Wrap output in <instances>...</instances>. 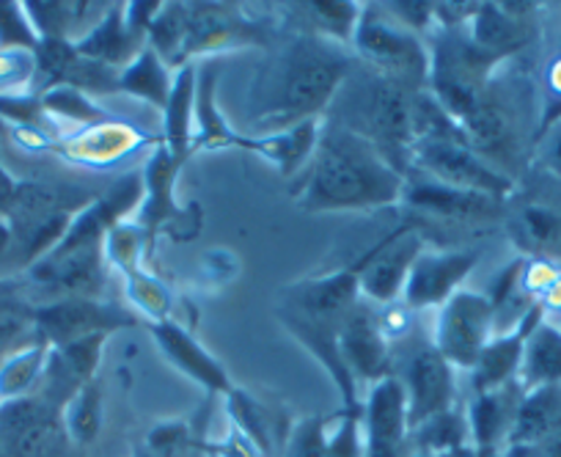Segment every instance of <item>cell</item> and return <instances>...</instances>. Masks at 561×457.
Segmentation results:
<instances>
[{"label": "cell", "mask_w": 561, "mask_h": 457, "mask_svg": "<svg viewBox=\"0 0 561 457\" xmlns=\"http://www.w3.org/2000/svg\"><path fill=\"white\" fill-rule=\"evenodd\" d=\"M548 163H550V169L559 171V174H561V127H559V130H553V138H550Z\"/></svg>", "instance_id": "obj_36"}, {"label": "cell", "mask_w": 561, "mask_h": 457, "mask_svg": "<svg viewBox=\"0 0 561 457\" xmlns=\"http://www.w3.org/2000/svg\"><path fill=\"white\" fill-rule=\"evenodd\" d=\"M105 243L50 251L31 265V278L61 298H100L105 289Z\"/></svg>", "instance_id": "obj_11"}, {"label": "cell", "mask_w": 561, "mask_h": 457, "mask_svg": "<svg viewBox=\"0 0 561 457\" xmlns=\"http://www.w3.org/2000/svg\"><path fill=\"white\" fill-rule=\"evenodd\" d=\"M353 47L369 72L410 91H424V85H430V53L415 31L404 28L388 12L377 7L364 9L355 25Z\"/></svg>", "instance_id": "obj_4"}, {"label": "cell", "mask_w": 561, "mask_h": 457, "mask_svg": "<svg viewBox=\"0 0 561 457\" xmlns=\"http://www.w3.org/2000/svg\"><path fill=\"white\" fill-rule=\"evenodd\" d=\"M408 191L410 204L421 209H430V213L438 215H451V218H479V215H490L499 204V198L484 196V193H471L460 191V187L444 185V182H413V185H404Z\"/></svg>", "instance_id": "obj_21"}, {"label": "cell", "mask_w": 561, "mask_h": 457, "mask_svg": "<svg viewBox=\"0 0 561 457\" xmlns=\"http://www.w3.org/2000/svg\"><path fill=\"white\" fill-rule=\"evenodd\" d=\"M149 331H152L154 339H158L160 351H163L165 356L182 369V373L191 375L193 380H198L204 389L220 391V395H229V391L234 389V386L229 384V375L224 373V367H220V364L215 362L202 345H198L196 339H193L185 328H180L171 320H160V322H152Z\"/></svg>", "instance_id": "obj_16"}, {"label": "cell", "mask_w": 561, "mask_h": 457, "mask_svg": "<svg viewBox=\"0 0 561 457\" xmlns=\"http://www.w3.org/2000/svg\"><path fill=\"white\" fill-rule=\"evenodd\" d=\"M196 75L198 69L185 64L171 83L169 102H165V141L169 152L176 160L185 158L193 147V113H196Z\"/></svg>", "instance_id": "obj_22"}, {"label": "cell", "mask_w": 561, "mask_h": 457, "mask_svg": "<svg viewBox=\"0 0 561 457\" xmlns=\"http://www.w3.org/2000/svg\"><path fill=\"white\" fill-rule=\"evenodd\" d=\"M47 353H50V345L36 339L34 345L18 347L14 353L0 358V402L31 397L36 384H42L45 378Z\"/></svg>", "instance_id": "obj_24"}, {"label": "cell", "mask_w": 561, "mask_h": 457, "mask_svg": "<svg viewBox=\"0 0 561 457\" xmlns=\"http://www.w3.org/2000/svg\"><path fill=\"white\" fill-rule=\"evenodd\" d=\"M133 141L135 136L129 127L100 125L96 130L85 133V136H80L78 141H75V155L89 160H111L127 152V149L133 147Z\"/></svg>", "instance_id": "obj_28"}, {"label": "cell", "mask_w": 561, "mask_h": 457, "mask_svg": "<svg viewBox=\"0 0 561 457\" xmlns=\"http://www.w3.org/2000/svg\"><path fill=\"white\" fill-rule=\"evenodd\" d=\"M18 3H0V47H36V31L31 28L28 14L20 12Z\"/></svg>", "instance_id": "obj_32"}, {"label": "cell", "mask_w": 561, "mask_h": 457, "mask_svg": "<svg viewBox=\"0 0 561 457\" xmlns=\"http://www.w3.org/2000/svg\"><path fill=\"white\" fill-rule=\"evenodd\" d=\"M36 331L50 347H64L94 333H111L135 325L127 311L100 298H58L34 311Z\"/></svg>", "instance_id": "obj_7"}, {"label": "cell", "mask_w": 561, "mask_h": 457, "mask_svg": "<svg viewBox=\"0 0 561 457\" xmlns=\"http://www.w3.org/2000/svg\"><path fill=\"white\" fill-rule=\"evenodd\" d=\"M215 83H218V72H215L213 64H204L198 69L196 78V147L202 149H224V147H242L245 138L237 136L229 127V122L218 113V105H215Z\"/></svg>", "instance_id": "obj_23"}, {"label": "cell", "mask_w": 561, "mask_h": 457, "mask_svg": "<svg viewBox=\"0 0 561 457\" xmlns=\"http://www.w3.org/2000/svg\"><path fill=\"white\" fill-rule=\"evenodd\" d=\"M523 400L520 384H506L495 391H484L477 395L471 411H468V433L477 441L479 452H493V446L501 438H506L515 422L517 405Z\"/></svg>", "instance_id": "obj_18"}, {"label": "cell", "mask_w": 561, "mask_h": 457, "mask_svg": "<svg viewBox=\"0 0 561 457\" xmlns=\"http://www.w3.org/2000/svg\"><path fill=\"white\" fill-rule=\"evenodd\" d=\"M325 457H364L360 411H347L344 408L333 422H328Z\"/></svg>", "instance_id": "obj_30"}, {"label": "cell", "mask_w": 561, "mask_h": 457, "mask_svg": "<svg viewBox=\"0 0 561 457\" xmlns=\"http://www.w3.org/2000/svg\"><path fill=\"white\" fill-rule=\"evenodd\" d=\"M360 430H364V457H410L408 400L402 380L397 375L371 386L369 397L360 405Z\"/></svg>", "instance_id": "obj_8"}, {"label": "cell", "mask_w": 561, "mask_h": 457, "mask_svg": "<svg viewBox=\"0 0 561 457\" xmlns=\"http://www.w3.org/2000/svg\"><path fill=\"white\" fill-rule=\"evenodd\" d=\"M413 163L427 171L435 182L460 187V191L484 193L501 198L512 191V180L488 163L462 136V127L421 138L413 147Z\"/></svg>", "instance_id": "obj_5"}, {"label": "cell", "mask_w": 561, "mask_h": 457, "mask_svg": "<svg viewBox=\"0 0 561 457\" xmlns=\"http://www.w3.org/2000/svg\"><path fill=\"white\" fill-rule=\"evenodd\" d=\"M339 353L355 386H377L391 378V342L366 304H355L339 328Z\"/></svg>", "instance_id": "obj_9"}, {"label": "cell", "mask_w": 561, "mask_h": 457, "mask_svg": "<svg viewBox=\"0 0 561 457\" xmlns=\"http://www.w3.org/2000/svg\"><path fill=\"white\" fill-rule=\"evenodd\" d=\"M262 42V28L248 23L231 7H185V31H182L180 69L193 53L218 50L229 42Z\"/></svg>", "instance_id": "obj_14"}, {"label": "cell", "mask_w": 561, "mask_h": 457, "mask_svg": "<svg viewBox=\"0 0 561 457\" xmlns=\"http://www.w3.org/2000/svg\"><path fill=\"white\" fill-rule=\"evenodd\" d=\"M209 457H220V455H215V452H213V455H209Z\"/></svg>", "instance_id": "obj_38"}, {"label": "cell", "mask_w": 561, "mask_h": 457, "mask_svg": "<svg viewBox=\"0 0 561 457\" xmlns=\"http://www.w3.org/2000/svg\"><path fill=\"white\" fill-rule=\"evenodd\" d=\"M477 262L479 254H473V251H446V254H424L421 251L402 289L404 304L410 309H433V306L440 309L460 289V284L471 276Z\"/></svg>", "instance_id": "obj_13"}, {"label": "cell", "mask_w": 561, "mask_h": 457, "mask_svg": "<svg viewBox=\"0 0 561 457\" xmlns=\"http://www.w3.org/2000/svg\"><path fill=\"white\" fill-rule=\"evenodd\" d=\"M25 328V317L20 315V311H14V315H0V351L9 345V342H14V339L23 333Z\"/></svg>", "instance_id": "obj_34"}, {"label": "cell", "mask_w": 561, "mask_h": 457, "mask_svg": "<svg viewBox=\"0 0 561 457\" xmlns=\"http://www.w3.org/2000/svg\"><path fill=\"white\" fill-rule=\"evenodd\" d=\"M42 107L56 113V116H61V119L85 122V125H91V122H102V125H105L107 122L105 111L96 107L83 91L72 89V85H56V89L47 91V94L42 96Z\"/></svg>", "instance_id": "obj_29"}, {"label": "cell", "mask_w": 561, "mask_h": 457, "mask_svg": "<svg viewBox=\"0 0 561 457\" xmlns=\"http://www.w3.org/2000/svg\"><path fill=\"white\" fill-rule=\"evenodd\" d=\"M226 400H229L231 416L240 424L242 435L253 444L256 455H273L275 444H278V438H275L278 433H275L273 413H270L262 402H256L251 395H245V391L240 389H231L229 395H226Z\"/></svg>", "instance_id": "obj_26"}, {"label": "cell", "mask_w": 561, "mask_h": 457, "mask_svg": "<svg viewBox=\"0 0 561 457\" xmlns=\"http://www.w3.org/2000/svg\"><path fill=\"white\" fill-rule=\"evenodd\" d=\"M36 78V56L25 47H9L0 50V89H20Z\"/></svg>", "instance_id": "obj_33"}, {"label": "cell", "mask_w": 561, "mask_h": 457, "mask_svg": "<svg viewBox=\"0 0 561 457\" xmlns=\"http://www.w3.org/2000/svg\"><path fill=\"white\" fill-rule=\"evenodd\" d=\"M353 72V58L339 42L298 34L259 72L251 94V125L264 136L317 119Z\"/></svg>", "instance_id": "obj_1"}, {"label": "cell", "mask_w": 561, "mask_h": 457, "mask_svg": "<svg viewBox=\"0 0 561 457\" xmlns=\"http://www.w3.org/2000/svg\"><path fill=\"white\" fill-rule=\"evenodd\" d=\"M415 94L393 80L360 69L350 75L328 107V122L358 133L402 176L413 165Z\"/></svg>", "instance_id": "obj_3"}, {"label": "cell", "mask_w": 561, "mask_h": 457, "mask_svg": "<svg viewBox=\"0 0 561 457\" xmlns=\"http://www.w3.org/2000/svg\"><path fill=\"white\" fill-rule=\"evenodd\" d=\"M421 249H424L421 238L415 232H408V229L377 243L358 262L360 293L375 300V304H393L397 295L404 289V284H408L410 267L419 260Z\"/></svg>", "instance_id": "obj_12"}, {"label": "cell", "mask_w": 561, "mask_h": 457, "mask_svg": "<svg viewBox=\"0 0 561 457\" xmlns=\"http://www.w3.org/2000/svg\"><path fill=\"white\" fill-rule=\"evenodd\" d=\"M539 320H542V309H539V306H531V311H528V315L523 317L512 331L490 339L488 347H484L482 356H479L477 367H473L471 384L473 389H477V395L495 391L506 384H515L517 369H520L526 336Z\"/></svg>", "instance_id": "obj_15"}, {"label": "cell", "mask_w": 561, "mask_h": 457, "mask_svg": "<svg viewBox=\"0 0 561 457\" xmlns=\"http://www.w3.org/2000/svg\"><path fill=\"white\" fill-rule=\"evenodd\" d=\"M495 309L488 295L457 289L438 311L433 347L457 369H473L493 336Z\"/></svg>", "instance_id": "obj_6"}, {"label": "cell", "mask_w": 561, "mask_h": 457, "mask_svg": "<svg viewBox=\"0 0 561 457\" xmlns=\"http://www.w3.org/2000/svg\"><path fill=\"white\" fill-rule=\"evenodd\" d=\"M61 424L75 444L85 446L96 441L102 430V386L96 380L85 384L72 400L64 405Z\"/></svg>", "instance_id": "obj_27"}, {"label": "cell", "mask_w": 561, "mask_h": 457, "mask_svg": "<svg viewBox=\"0 0 561 457\" xmlns=\"http://www.w3.org/2000/svg\"><path fill=\"white\" fill-rule=\"evenodd\" d=\"M14 245V232H12V224L7 218H0V260L9 254V249Z\"/></svg>", "instance_id": "obj_37"}, {"label": "cell", "mask_w": 561, "mask_h": 457, "mask_svg": "<svg viewBox=\"0 0 561 457\" xmlns=\"http://www.w3.org/2000/svg\"><path fill=\"white\" fill-rule=\"evenodd\" d=\"M517 384L523 391L561 384V325L539 320L523 345Z\"/></svg>", "instance_id": "obj_19"}, {"label": "cell", "mask_w": 561, "mask_h": 457, "mask_svg": "<svg viewBox=\"0 0 561 457\" xmlns=\"http://www.w3.org/2000/svg\"><path fill=\"white\" fill-rule=\"evenodd\" d=\"M402 196L404 176L366 138L336 122H322L298 196L306 213L388 207Z\"/></svg>", "instance_id": "obj_2"}, {"label": "cell", "mask_w": 561, "mask_h": 457, "mask_svg": "<svg viewBox=\"0 0 561 457\" xmlns=\"http://www.w3.org/2000/svg\"><path fill=\"white\" fill-rule=\"evenodd\" d=\"M18 185H20V182L14 180V176L9 174L3 165H0V215H7L9 207H12L14 193H18Z\"/></svg>", "instance_id": "obj_35"}, {"label": "cell", "mask_w": 561, "mask_h": 457, "mask_svg": "<svg viewBox=\"0 0 561 457\" xmlns=\"http://www.w3.org/2000/svg\"><path fill=\"white\" fill-rule=\"evenodd\" d=\"M325 433L328 419L309 416L304 422H295L289 430L280 457H325Z\"/></svg>", "instance_id": "obj_31"}, {"label": "cell", "mask_w": 561, "mask_h": 457, "mask_svg": "<svg viewBox=\"0 0 561 457\" xmlns=\"http://www.w3.org/2000/svg\"><path fill=\"white\" fill-rule=\"evenodd\" d=\"M404 400H408V424L410 430L427 422L430 416L451 411L457 400L455 367L430 347H419L404 364L402 378Z\"/></svg>", "instance_id": "obj_10"}, {"label": "cell", "mask_w": 561, "mask_h": 457, "mask_svg": "<svg viewBox=\"0 0 561 457\" xmlns=\"http://www.w3.org/2000/svg\"><path fill=\"white\" fill-rule=\"evenodd\" d=\"M320 119H311L304 122V125L289 127V130L273 133V136L245 138L242 149H253V152L264 155V158L278 165L280 174L293 176L309 165L317 147V136H320Z\"/></svg>", "instance_id": "obj_20"}, {"label": "cell", "mask_w": 561, "mask_h": 457, "mask_svg": "<svg viewBox=\"0 0 561 457\" xmlns=\"http://www.w3.org/2000/svg\"><path fill=\"white\" fill-rule=\"evenodd\" d=\"M78 53L89 61L102 64V67H127L135 61L140 50H144V34L138 28H133L127 20L124 7H111V12L105 14L100 25L94 31L83 36L80 42H75Z\"/></svg>", "instance_id": "obj_17"}, {"label": "cell", "mask_w": 561, "mask_h": 457, "mask_svg": "<svg viewBox=\"0 0 561 457\" xmlns=\"http://www.w3.org/2000/svg\"><path fill=\"white\" fill-rule=\"evenodd\" d=\"M171 83H174V80H171L169 64H165L149 45L144 47V50L135 56V61L127 64L116 78L118 91L144 96V100L154 102L158 107H165V102H169Z\"/></svg>", "instance_id": "obj_25"}]
</instances>
